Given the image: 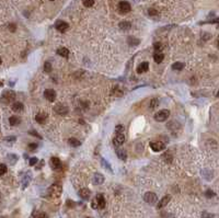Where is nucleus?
Segmentation results:
<instances>
[{
    "label": "nucleus",
    "instance_id": "1",
    "mask_svg": "<svg viewBox=\"0 0 219 218\" xmlns=\"http://www.w3.org/2000/svg\"><path fill=\"white\" fill-rule=\"evenodd\" d=\"M61 192H63V187H61V185L55 183V184H53L48 189V196L51 198H58L59 196L61 195Z\"/></svg>",
    "mask_w": 219,
    "mask_h": 218
},
{
    "label": "nucleus",
    "instance_id": "2",
    "mask_svg": "<svg viewBox=\"0 0 219 218\" xmlns=\"http://www.w3.org/2000/svg\"><path fill=\"white\" fill-rule=\"evenodd\" d=\"M105 204H106V202H105V198L102 194H98V195L95 196V198L92 201V207H93L94 209L104 208Z\"/></svg>",
    "mask_w": 219,
    "mask_h": 218
},
{
    "label": "nucleus",
    "instance_id": "3",
    "mask_svg": "<svg viewBox=\"0 0 219 218\" xmlns=\"http://www.w3.org/2000/svg\"><path fill=\"white\" fill-rule=\"evenodd\" d=\"M14 99H16V93H14L13 91H9V90H7V91H5L2 93L0 100H1V102L2 103H5V104H9V103L13 102Z\"/></svg>",
    "mask_w": 219,
    "mask_h": 218
},
{
    "label": "nucleus",
    "instance_id": "4",
    "mask_svg": "<svg viewBox=\"0 0 219 218\" xmlns=\"http://www.w3.org/2000/svg\"><path fill=\"white\" fill-rule=\"evenodd\" d=\"M169 116H170V111L169 110H160V111L154 114V120L157 122H164V121L168 120Z\"/></svg>",
    "mask_w": 219,
    "mask_h": 218
},
{
    "label": "nucleus",
    "instance_id": "5",
    "mask_svg": "<svg viewBox=\"0 0 219 218\" xmlns=\"http://www.w3.org/2000/svg\"><path fill=\"white\" fill-rule=\"evenodd\" d=\"M150 148L153 150L154 152H160L162 150L166 149V144L160 140H157V141H151L150 142Z\"/></svg>",
    "mask_w": 219,
    "mask_h": 218
},
{
    "label": "nucleus",
    "instance_id": "6",
    "mask_svg": "<svg viewBox=\"0 0 219 218\" xmlns=\"http://www.w3.org/2000/svg\"><path fill=\"white\" fill-rule=\"evenodd\" d=\"M144 200H145V202L148 203V204L153 205L158 202V196L154 193H152V192H147V193L144 195Z\"/></svg>",
    "mask_w": 219,
    "mask_h": 218
},
{
    "label": "nucleus",
    "instance_id": "7",
    "mask_svg": "<svg viewBox=\"0 0 219 218\" xmlns=\"http://www.w3.org/2000/svg\"><path fill=\"white\" fill-rule=\"evenodd\" d=\"M130 10H132V7H130L129 2H127V1H121V2L119 3V13H122V14L128 13Z\"/></svg>",
    "mask_w": 219,
    "mask_h": 218
},
{
    "label": "nucleus",
    "instance_id": "8",
    "mask_svg": "<svg viewBox=\"0 0 219 218\" xmlns=\"http://www.w3.org/2000/svg\"><path fill=\"white\" fill-rule=\"evenodd\" d=\"M49 165H51V168L53 170H59V169H61V167H63L61 161L59 160L58 158H56V157H51V161H49Z\"/></svg>",
    "mask_w": 219,
    "mask_h": 218
},
{
    "label": "nucleus",
    "instance_id": "9",
    "mask_svg": "<svg viewBox=\"0 0 219 218\" xmlns=\"http://www.w3.org/2000/svg\"><path fill=\"white\" fill-rule=\"evenodd\" d=\"M55 27H56L57 31H59V32H61V33H64V32H66V31L68 30L69 25H68V23L65 22V21L58 20L56 23H55Z\"/></svg>",
    "mask_w": 219,
    "mask_h": 218
},
{
    "label": "nucleus",
    "instance_id": "10",
    "mask_svg": "<svg viewBox=\"0 0 219 218\" xmlns=\"http://www.w3.org/2000/svg\"><path fill=\"white\" fill-rule=\"evenodd\" d=\"M54 111L56 112L58 115H66L68 113V107L64 104H56L55 107H54Z\"/></svg>",
    "mask_w": 219,
    "mask_h": 218
},
{
    "label": "nucleus",
    "instance_id": "11",
    "mask_svg": "<svg viewBox=\"0 0 219 218\" xmlns=\"http://www.w3.org/2000/svg\"><path fill=\"white\" fill-rule=\"evenodd\" d=\"M44 97L46 100L49 101V102H54L55 99H56V92L53 89H47V90H45V92H44Z\"/></svg>",
    "mask_w": 219,
    "mask_h": 218
},
{
    "label": "nucleus",
    "instance_id": "12",
    "mask_svg": "<svg viewBox=\"0 0 219 218\" xmlns=\"http://www.w3.org/2000/svg\"><path fill=\"white\" fill-rule=\"evenodd\" d=\"M124 141H125V136H124L123 133L121 134H116V136L114 137V139H113V144L115 145V146H122V145L124 144Z\"/></svg>",
    "mask_w": 219,
    "mask_h": 218
},
{
    "label": "nucleus",
    "instance_id": "13",
    "mask_svg": "<svg viewBox=\"0 0 219 218\" xmlns=\"http://www.w3.org/2000/svg\"><path fill=\"white\" fill-rule=\"evenodd\" d=\"M47 120V114L45 112H40V113L36 114L35 116V121L38 123V124H44Z\"/></svg>",
    "mask_w": 219,
    "mask_h": 218
},
{
    "label": "nucleus",
    "instance_id": "14",
    "mask_svg": "<svg viewBox=\"0 0 219 218\" xmlns=\"http://www.w3.org/2000/svg\"><path fill=\"white\" fill-rule=\"evenodd\" d=\"M170 201H171V196L170 195L163 196V197L160 200V202L158 203V208H163L164 206H167V205L169 204V202H170Z\"/></svg>",
    "mask_w": 219,
    "mask_h": 218
},
{
    "label": "nucleus",
    "instance_id": "15",
    "mask_svg": "<svg viewBox=\"0 0 219 218\" xmlns=\"http://www.w3.org/2000/svg\"><path fill=\"white\" fill-rule=\"evenodd\" d=\"M90 195H91V191H90L89 189H87V187L81 189L80 191H79V196H80L81 198H83V200H89Z\"/></svg>",
    "mask_w": 219,
    "mask_h": 218
},
{
    "label": "nucleus",
    "instance_id": "16",
    "mask_svg": "<svg viewBox=\"0 0 219 218\" xmlns=\"http://www.w3.org/2000/svg\"><path fill=\"white\" fill-rule=\"evenodd\" d=\"M148 69H149V64H148L147 62H144L137 67V72H138V74H144Z\"/></svg>",
    "mask_w": 219,
    "mask_h": 218
},
{
    "label": "nucleus",
    "instance_id": "17",
    "mask_svg": "<svg viewBox=\"0 0 219 218\" xmlns=\"http://www.w3.org/2000/svg\"><path fill=\"white\" fill-rule=\"evenodd\" d=\"M11 109L14 112H21L23 111L24 107H23V104L21 102H13V104L11 105Z\"/></svg>",
    "mask_w": 219,
    "mask_h": 218
},
{
    "label": "nucleus",
    "instance_id": "18",
    "mask_svg": "<svg viewBox=\"0 0 219 218\" xmlns=\"http://www.w3.org/2000/svg\"><path fill=\"white\" fill-rule=\"evenodd\" d=\"M57 54H58L59 56H61V57L67 58L68 56H69V51H68L66 47H61V48L57 49Z\"/></svg>",
    "mask_w": 219,
    "mask_h": 218
},
{
    "label": "nucleus",
    "instance_id": "19",
    "mask_svg": "<svg viewBox=\"0 0 219 218\" xmlns=\"http://www.w3.org/2000/svg\"><path fill=\"white\" fill-rule=\"evenodd\" d=\"M163 58H164V55H163L161 52H156L153 55V59L157 64H160V62H163Z\"/></svg>",
    "mask_w": 219,
    "mask_h": 218
},
{
    "label": "nucleus",
    "instance_id": "20",
    "mask_svg": "<svg viewBox=\"0 0 219 218\" xmlns=\"http://www.w3.org/2000/svg\"><path fill=\"white\" fill-rule=\"evenodd\" d=\"M93 181H94V184H102V183L104 182V176L101 173H95L94 174Z\"/></svg>",
    "mask_w": 219,
    "mask_h": 218
},
{
    "label": "nucleus",
    "instance_id": "21",
    "mask_svg": "<svg viewBox=\"0 0 219 218\" xmlns=\"http://www.w3.org/2000/svg\"><path fill=\"white\" fill-rule=\"evenodd\" d=\"M130 27H132V24H130V22H128V21H122V22L119 23V29L123 30V31H128Z\"/></svg>",
    "mask_w": 219,
    "mask_h": 218
},
{
    "label": "nucleus",
    "instance_id": "22",
    "mask_svg": "<svg viewBox=\"0 0 219 218\" xmlns=\"http://www.w3.org/2000/svg\"><path fill=\"white\" fill-rule=\"evenodd\" d=\"M33 218H47V215L44 213V211H33Z\"/></svg>",
    "mask_w": 219,
    "mask_h": 218
},
{
    "label": "nucleus",
    "instance_id": "23",
    "mask_svg": "<svg viewBox=\"0 0 219 218\" xmlns=\"http://www.w3.org/2000/svg\"><path fill=\"white\" fill-rule=\"evenodd\" d=\"M68 144H69L70 146H72V147H79L81 145V141L76 139V138H70V139L68 140Z\"/></svg>",
    "mask_w": 219,
    "mask_h": 218
},
{
    "label": "nucleus",
    "instance_id": "24",
    "mask_svg": "<svg viewBox=\"0 0 219 218\" xmlns=\"http://www.w3.org/2000/svg\"><path fill=\"white\" fill-rule=\"evenodd\" d=\"M30 180H31V174H29L27 173V176L23 178V181H22V187L23 189H25V187L29 185V183H30Z\"/></svg>",
    "mask_w": 219,
    "mask_h": 218
},
{
    "label": "nucleus",
    "instance_id": "25",
    "mask_svg": "<svg viewBox=\"0 0 219 218\" xmlns=\"http://www.w3.org/2000/svg\"><path fill=\"white\" fill-rule=\"evenodd\" d=\"M116 155L121 160H126V152L125 150L123 149H117L116 150Z\"/></svg>",
    "mask_w": 219,
    "mask_h": 218
},
{
    "label": "nucleus",
    "instance_id": "26",
    "mask_svg": "<svg viewBox=\"0 0 219 218\" xmlns=\"http://www.w3.org/2000/svg\"><path fill=\"white\" fill-rule=\"evenodd\" d=\"M9 123L11 126H16V125H18L19 123H20V118L17 117V116H11V117L9 118Z\"/></svg>",
    "mask_w": 219,
    "mask_h": 218
},
{
    "label": "nucleus",
    "instance_id": "27",
    "mask_svg": "<svg viewBox=\"0 0 219 218\" xmlns=\"http://www.w3.org/2000/svg\"><path fill=\"white\" fill-rule=\"evenodd\" d=\"M162 159L166 161L167 163H171L172 162V156H171L169 152H166V154L162 155Z\"/></svg>",
    "mask_w": 219,
    "mask_h": 218
},
{
    "label": "nucleus",
    "instance_id": "28",
    "mask_svg": "<svg viewBox=\"0 0 219 218\" xmlns=\"http://www.w3.org/2000/svg\"><path fill=\"white\" fill-rule=\"evenodd\" d=\"M172 68L174 69V70H182V69L184 68V64L183 62H174V64L172 65Z\"/></svg>",
    "mask_w": 219,
    "mask_h": 218
},
{
    "label": "nucleus",
    "instance_id": "29",
    "mask_svg": "<svg viewBox=\"0 0 219 218\" xmlns=\"http://www.w3.org/2000/svg\"><path fill=\"white\" fill-rule=\"evenodd\" d=\"M128 43H129V45H132V46H136V45H138L139 43V40L138 38H135V37H128Z\"/></svg>",
    "mask_w": 219,
    "mask_h": 218
},
{
    "label": "nucleus",
    "instance_id": "30",
    "mask_svg": "<svg viewBox=\"0 0 219 218\" xmlns=\"http://www.w3.org/2000/svg\"><path fill=\"white\" fill-rule=\"evenodd\" d=\"M82 3L85 7L87 8H90L94 5V0H82Z\"/></svg>",
    "mask_w": 219,
    "mask_h": 218
},
{
    "label": "nucleus",
    "instance_id": "31",
    "mask_svg": "<svg viewBox=\"0 0 219 218\" xmlns=\"http://www.w3.org/2000/svg\"><path fill=\"white\" fill-rule=\"evenodd\" d=\"M159 105V101L158 99H152L151 101H150V109H156L157 107Z\"/></svg>",
    "mask_w": 219,
    "mask_h": 218
},
{
    "label": "nucleus",
    "instance_id": "32",
    "mask_svg": "<svg viewBox=\"0 0 219 218\" xmlns=\"http://www.w3.org/2000/svg\"><path fill=\"white\" fill-rule=\"evenodd\" d=\"M53 70V68H51V62H45L44 64V71L45 72H51V71Z\"/></svg>",
    "mask_w": 219,
    "mask_h": 218
},
{
    "label": "nucleus",
    "instance_id": "33",
    "mask_svg": "<svg viewBox=\"0 0 219 218\" xmlns=\"http://www.w3.org/2000/svg\"><path fill=\"white\" fill-rule=\"evenodd\" d=\"M148 13H149L150 17H158L159 16V12L157 11L156 9H153V8H150V9L148 10Z\"/></svg>",
    "mask_w": 219,
    "mask_h": 218
},
{
    "label": "nucleus",
    "instance_id": "34",
    "mask_svg": "<svg viewBox=\"0 0 219 218\" xmlns=\"http://www.w3.org/2000/svg\"><path fill=\"white\" fill-rule=\"evenodd\" d=\"M6 172H7V166L2 165V163H0V176H3Z\"/></svg>",
    "mask_w": 219,
    "mask_h": 218
},
{
    "label": "nucleus",
    "instance_id": "35",
    "mask_svg": "<svg viewBox=\"0 0 219 218\" xmlns=\"http://www.w3.org/2000/svg\"><path fill=\"white\" fill-rule=\"evenodd\" d=\"M113 94H114V96H117V97H121L122 94H123V91H122L119 87H116L114 90H113Z\"/></svg>",
    "mask_w": 219,
    "mask_h": 218
},
{
    "label": "nucleus",
    "instance_id": "36",
    "mask_svg": "<svg viewBox=\"0 0 219 218\" xmlns=\"http://www.w3.org/2000/svg\"><path fill=\"white\" fill-rule=\"evenodd\" d=\"M153 48L156 52H161L162 51V44H161V43H154Z\"/></svg>",
    "mask_w": 219,
    "mask_h": 218
},
{
    "label": "nucleus",
    "instance_id": "37",
    "mask_svg": "<svg viewBox=\"0 0 219 218\" xmlns=\"http://www.w3.org/2000/svg\"><path fill=\"white\" fill-rule=\"evenodd\" d=\"M205 195H206V197H207V198H212V197H214V196H215V193L212 191V190H207L206 193H205Z\"/></svg>",
    "mask_w": 219,
    "mask_h": 218
},
{
    "label": "nucleus",
    "instance_id": "38",
    "mask_svg": "<svg viewBox=\"0 0 219 218\" xmlns=\"http://www.w3.org/2000/svg\"><path fill=\"white\" fill-rule=\"evenodd\" d=\"M202 218H215V216L212 215V214L207 213V211H204V213L202 214Z\"/></svg>",
    "mask_w": 219,
    "mask_h": 218
},
{
    "label": "nucleus",
    "instance_id": "39",
    "mask_svg": "<svg viewBox=\"0 0 219 218\" xmlns=\"http://www.w3.org/2000/svg\"><path fill=\"white\" fill-rule=\"evenodd\" d=\"M8 159H9V160H11V163H12V165H14V162H16L17 159H18V158H17V157L14 156V154H10L9 156H8Z\"/></svg>",
    "mask_w": 219,
    "mask_h": 218
},
{
    "label": "nucleus",
    "instance_id": "40",
    "mask_svg": "<svg viewBox=\"0 0 219 218\" xmlns=\"http://www.w3.org/2000/svg\"><path fill=\"white\" fill-rule=\"evenodd\" d=\"M29 150H31V151H34L35 149H37V144H34V142H32V144L29 145Z\"/></svg>",
    "mask_w": 219,
    "mask_h": 218
},
{
    "label": "nucleus",
    "instance_id": "41",
    "mask_svg": "<svg viewBox=\"0 0 219 218\" xmlns=\"http://www.w3.org/2000/svg\"><path fill=\"white\" fill-rule=\"evenodd\" d=\"M101 161H102V165H103V167H104V168H105V169H109V170H110V171L112 172V169H111V167H110L109 162H106V161H105V160H104V159H102V160H101Z\"/></svg>",
    "mask_w": 219,
    "mask_h": 218
},
{
    "label": "nucleus",
    "instance_id": "42",
    "mask_svg": "<svg viewBox=\"0 0 219 218\" xmlns=\"http://www.w3.org/2000/svg\"><path fill=\"white\" fill-rule=\"evenodd\" d=\"M124 131V126L123 125H117L116 126V129H115V131H116V134H121L123 133Z\"/></svg>",
    "mask_w": 219,
    "mask_h": 218
},
{
    "label": "nucleus",
    "instance_id": "43",
    "mask_svg": "<svg viewBox=\"0 0 219 218\" xmlns=\"http://www.w3.org/2000/svg\"><path fill=\"white\" fill-rule=\"evenodd\" d=\"M37 163V158H31L30 159V166H35Z\"/></svg>",
    "mask_w": 219,
    "mask_h": 218
},
{
    "label": "nucleus",
    "instance_id": "44",
    "mask_svg": "<svg viewBox=\"0 0 219 218\" xmlns=\"http://www.w3.org/2000/svg\"><path fill=\"white\" fill-rule=\"evenodd\" d=\"M29 134H31V135H33V136H35V137L40 138V139H41V138H42V137H41V135H40V134H38V133H36L35 131H29Z\"/></svg>",
    "mask_w": 219,
    "mask_h": 218
},
{
    "label": "nucleus",
    "instance_id": "45",
    "mask_svg": "<svg viewBox=\"0 0 219 218\" xmlns=\"http://www.w3.org/2000/svg\"><path fill=\"white\" fill-rule=\"evenodd\" d=\"M9 29L11 30V32H14V31H16V25H14V24H10L9 25Z\"/></svg>",
    "mask_w": 219,
    "mask_h": 218
},
{
    "label": "nucleus",
    "instance_id": "46",
    "mask_svg": "<svg viewBox=\"0 0 219 218\" xmlns=\"http://www.w3.org/2000/svg\"><path fill=\"white\" fill-rule=\"evenodd\" d=\"M217 46H218V48H219V36H218V38H217Z\"/></svg>",
    "mask_w": 219,
    "mask_h": 218
},
{
    "label": "nucleus",
    "instance_id": "47",
    "mask_svg": "<svg viewBox=\"0 0 219 218\" xmlns=\"http://www.w3.org/2000/svg\"><path fill=\"white\" fill-rule=\"evenodd\" d=\"M1 86H3V83L1 82V81H0V87H1Z\"/></svg>",
    "mask_w": 219,
    "mask_h": 218
},
{
    "label": "nucleus",
    "instance_id": "48",
    "mask_svg": "<svg viewBox=\"0 0 219 218\" xmlns=\"http://www.w3.org/2000/svg\"><path fill=\"white\" fill-rule=\"evenodd\" d=\"M1 62H2V60H1V57H0V65H1Z\"/></svg>",
    "mask_w": 219,
    "mask_h": 218
},
{
    "label": "nucleus",
    "instance_id": "49",
    "mask_svg": "<svg viewBox=\"0 0 219 218\" xmlns=\"http://www.w3.org/2000/svg\"><path fill=\"white\" fill-rule=\"evenodd\" d=\"M217 97H218V98H219V91L217 92Z\"/></svg>",
    "mask_w": 219,
    "mask_h": 218
},
{
    "label": "nucleus",
    "instance_id": "50",
    "mask_svg": "<svg viewBox=\"0 0 219 218\" xmlns=\"http://www.w3.org/2000/svg\"><path fill=\"white\" fill-rule=\"evenodd\" d=\"M1 218H6V217H1Z\"/></svg>",
    "mask_w": 219,
    "mask_h": 218
},
{
    "label": "nucleus",
    "instance_id": "51",
    "mask_svg": "<svg viewBox=\"0 0 219 218\" xmlns=\"http://www.w3.org/2000/svg\"><path fill=\"white\" fill-rule=\"evenodd\" d=\"M87 218H91V217H87Z\"/></svg>",
    "mask_w": 219,
    "mask_h": 218
},
{
    "label": "nucleus",
    "instance_id": "52",
    "mask_svg": "<svg viewBox=\"0 0 219 218\" xmlns=\"http://www.w3.org/2000/svg\"><path fill=\"white\" fill-rule=\"evenodd\" d=\"M51 1H54V0H51Z\"/></svg>",
    "mask_w": 219,
    "mask_h": 218
}]
</instances>
